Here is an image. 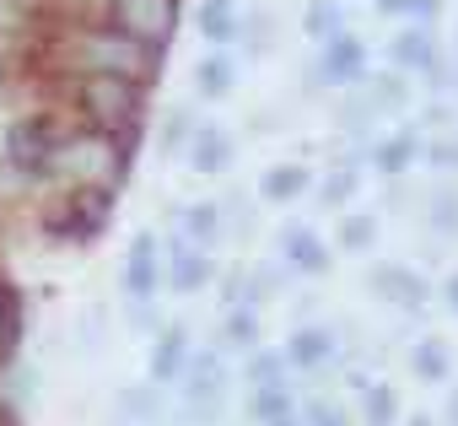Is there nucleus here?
<instances>
[{"instance_id":"4c0bfd02","label":"nucleus","mask_w":458,"mask_h":426,"mask_svg":"<svg viewBox=\"0 0 458 426\" xmlns=\"http://www.w3.org/2000/svg\"><path fill=\"white\" fill-rule=\"evenodd\" d=\"M124 319H130V329H135V335H151V340L167 329V319L157 313V302H124Z\"/></svg>"},{"instance_id":"7c9ffc66","label":"nucleus","mask_w":458,"mask_h":426,"mask_svg":"<svg viewBox=\"0 0 458 426\" xmlns=\"http://www.w3.org/2000/svg\"><path fill=\"white\" fill-rule=\"evenodd\" d=\"M361 426H399V394H394V383H372L361 394Z\"/></svg>"},{"instance_id":"c756f323","label":"nucleus","mask_w":458,"mask_h":426,"mask_svg":"<svg viewBox=\"0 0 458 426\" xmlns=\"http://www.w3.org/2000/svg\"><path fill=\"white\" fill-rule=\"evenodd\" d=\"M199 135V119H194V108L189 103H178L167 119H162V130H157V141H162V151L173 157V151H189V141Z\"/></svg>"},{"instance_id":"aec40b11","label":"nucleus","mask_w":458,"mask_h":426,"mask_svg":"<svg viewBox=\"0 0 458 426\" xmlns=\"http://www.w3.org/2000/svg\"><path fill=\"white\" fill-rule=\"evenodd\" d=\"M238 87V65H233V55L226 49H210V55H199V65H194V92L199 98H226Z\"/></svg>"},{"instance_id":"ea45409f","label":"nucleus","mask_w":458,"mask_h":426,"mask_svg":"<svg viewBox=\"0 0 458 426\" xmlns=\"http://www.w3.org/2000/svg\"><path fill=\"white\" fill-rule=\"evenodd\" d=\"M60 6L71 12V22H92L98 12L108 17V6H114V0H60Z\"/></svg>"},{"instance_id":"1a4fd4ad","label":"nucleus","mask_w":458,"mask_h":426,"mask_svg":"<svg viewBox=\"0 0 458 426\" xmlns=\"http://www.w3.org/2000/svg\"><path fill=\"white\" fill-rule=\"evenodd\" d=\"M119 292H124V302H157L162 297V238L157 233H135V243L119 265Z\"/></svg>"},{"instance_id":"423d86ee","label":"nucleus","mask_w":458,"mask_h":426,"mask_svg":"<svg viewBox=\"0 0 458 426\" xmlns=\"http://www.w3.org/2000/svg\"><path fill=\"white\" fill-rule=\"evenodd\" d=\"M372 71H367V44L345 28L340 38H329L324 49H318V65H313V87L308 92H356L361 81H367Z\"/></svg>"},{"instance_id":"f03ea898","label":"nucleus","mask_w":458,"mask_h":426,"mask_svg":"<svg viewBox=\"0 0 458 426\" xmlns=\"http://www.w3.org/2000/svg\"><path fill=\"white\" fill-rule=\"evenodd\" d=\"M130 157H135V141L71 124V130H60V141H55V151L44 162V183L65 189V194H81V189L114 194L124 183V173H130Z\"/></svg>"},{"instance_id":"49530a36","label":"nucleus","mask_w":458,"mask_h":426,"mask_svg":"<svg viewBox=\"0 0 458 426\" xmlns=\"http://www.w3.org/2000/svg\"><path fill=\"white\" fill-rule=\"evenodd\" d=\"M6 81H12V65H6V60H0V92H6Z\"/></svg>"},{"instance_id":"4468645a","label":"nucleus","mask_w":458,"mask_h":426,"mask_svg":"<svg viewBox=\"0 0 458 426\" xmlns=\"http://www.w3.org/2000/svg\"><path fill=\"white\" fill-rule=\"evenodd\" d=\"M189 356H194V345H189V324H167V329L151 340V362H146L151 383H157V388H178V378L189 372Z\"/></svg>"},{"instance_id":"bb28decb","label":"nucleus","mask_w":458,"mask_h":426,"mask_svg":"<svg viewBox=\"0 0 458 426\" xmlns=\"http://www.w3.org/2000/svg\"><path fill=\"white\" fill-rule=\"evenodd\" d=\"M221 345L226 351H259V308H226L221 319Z\"/></svg>"},{"instance_id":"4be33fe9","label":"nucleus","mask_w":458,"mask_h":426,"mask_svg":"<svg viewBox=\"0 0 458 426\" xmlns=\"http://www.w3.org/2000/svg\"><path fill=\"white\" fill-rule=\"evenodd\" d=\"M308 183H313V167H302V162H281V167H270V173L259 178V200H270V205H292V200L308 194Z\"/></svg>"},{"instance_id":"6ab92c4d","label":"nucleus","mask_w":458,"mask_h":426,"mask_svg":"<svg viewBox=\"0 0 458 426\" xmlns=\"http://www.w3.org/2000/svg\"><path fill=\"white\" fill-rule=\"evenodd\" d=\"M249 421H254V426H292V421H297V383L249 388Z\"/></svg>"},{"instance_id":"2eb2a0df","label":"nucleus","mask_w":458,"mask_h":426,"mask_svg":"<svg viewBox=\"0 0 458 426\" xmlns=\"http://www.w3.org/2000/svg\"><path fill=\"white\" fill-rule=\"evenodd\" d=\"M388 60H394V71L404 76V71H431L437 60H442V49H437V33L431 28H415V22H404L394 38H388Z\"/></svg>"},{"instance_id":"c03bdc74","label":"nucleus","mask_w":458,"mask_h":426,"mask_svg":"<svg viewBox=\"0 0 458 426\" xmlns=\"http://www.w3.org/2000/svg\"><path fill=\"white\" fill-rule=\"evenodd\" d=\"M447 421L458 426V383H453V394H447Z\"/></svg>"},{"instance_id":"5701e85b","label":"nucleus","mask_w":458,"mask_h":426,"mask_svg":"<svg viewBox=\"0 0 458 426\" xmlns=\"http://www.w3.org/2000/svg\"><path fill=\"white\" fill-rule=\"evenodd\" d=\"M420 222H426V233H437V238H458V189H453V183L426 189Z\"/></svg>"},{"instance_id":"9d476101","label":"nucleus","mask_w":458,"mask_h":426,"mask_svg":"<svg viewBox=\"0 0 458 426\" xmlns=\"http://www.w3.org/2000/svg\"><path fill=\"white\" fill-rule=\"evenodd\" d=\"M367 292H372L377 302L404 308V313H420V308H426V297H431L426 276H420V270H410V265H372V270H367Z\"/></svg>"},{"instance_id":"6e6552de","label":"nucleus","mask_w":458,"mask_h":426,"mask_svg":"<svg viewBox=\"0 0 458 426\" xmlns=\"http://www.w3.org/2000/svg\"><path fill=\"white\" fill-rule=\"evenodd\" d=\"M216 281V265L205 249H194L183 233H167L162 238V286H173V297H194Z\"/></svg>"},{"instance_id":"412c9836","label":"nucleus","mask_w":458,"mask_h":426,"mask_svg":"<svg viewBox=\"0 0 458 426\" xmlns=\"http://www.w3.org/2000/svg\"><path fill=\"white\" fill-rule=\"evenodd\" d=\"M361 98L372 103L377 119H394V114L410 108V81H404L399 71H383V76H367V81H361Z\"/></svg>"},{"instance_id":"f704fd0d","label":"nucleus","mask_w":458,"mask_h":426,"mask_svg":"<svg viewBox=\"0 0 458 426\" xmlns=\"http://www.w3.org/2000/svg\"><path fill=\"white\" fill-rule=\"evenodd\" d=\"M17 335H22V313H17V297L0 286V362H12L17 351Z\"/></svg>"},{"instance_id":"b1692460","label":"nucleus","mask_w":458,"mask_h":426,"mask_svg":"<svg viewBox=\"0 0 458 426\" xmlns=\"http://www.w3.org/2000/svg\"><path fill=\"white\" fill-rule=\"evenodd\" d=\"M243 383H249V388H281V383H292V367H286L281 345H259V351H249V362H243Z\"/></svg>"},{"instance_id":"393cba45","label":"nucleus","mask_w":458,"mask_h":426,"mask_svg":"<svg viewBox=\"0 0 458 426\" xmlns=\"http://www.w3.org/2000/svg\"><path fill=\"white\" fill-rule=\"evenodd\" d=\"M410 372H415L420 383H447V372H453L447 345H442L437 335H420V340L410 345Z\"/></svg>"},{"instance_id":"ddd939ff","label":"nucleus","mask_w":458,"mask_h":426,"mask_svg":"<svg viewBox=\"0 0 458 426\" xmlns=\"http://www.w3.org/2000/svg\"><path fill=\"white\" fill-rule=\"evenodd\" d=\"M167 415H173L167 388H157L151 378L114 394V426H167Z\"/></svg>"},{"instance_id":"c9c22d12","label":"nucleus","mask_w":458,"mask_h":426,"mask_svg":"<svg viewBox=\"0 0 458 426\" xmlns=\"http://www.w3.org/2000/svg\"><path fill=\"white\" fill-rule=\"evenodd\" d=\"M420 157H426L437 173H458V130H453V135H437V141H420Z\"/></svg>"},{"instance_id":"37998d69","label":"nucleus","mask_w":458,"mask_h":426,"mask_svg":"<svg viewBox=\"0 0 458 426\" xmlns=\"http://www.w3.org/2000/svg\"><path fill=\"white\" fill-rule=\"evenodd\" d=\"M442 297H447V308L458 313V276H447V281H442Z\"/></svg>"},{"instance_id":"a19ab883","label":"nucleus","mask_w":458,"mask_h":426,"mask_svg":"<svg viewBox=\"0 0 458 426\" xmlns=\"http://www.w3.org/2000/svg\"><path fill=\"white\" fill-rule=\"evenodd\" d=\"M103 324H108L103 313H87L81 319V351H103Z\"/></svg>"},{"instance_id":"de8ad7c7","label":"nucleus","mask_w":458,"mask_h":426,"mask_svg":"<svg viewBox=\"0 0 458 426\" xmlns=\"http://www.w3.org/2000/svg\"><path fill=\"white\" fill-rule=\"evenodd\" d=\"M404 426H431V415H410V421H404Z\"/></svg>"},{"instance_id":"72a5a7b5","label":"nucleus","mask_w":458,"mask_h":426,"mask_svg":"<svg viewBox=\"0 0 458 426\" xmlns=\"http://www.w3.org/2000/svg\"><path fill=\"white\" fill-rule=\"evenodd\" d=\"M221 210H226V238H249V227H254V194L249 189H233V194H226L221 200Z\"/></svg>"},{"instance_id":"39448f33","label":"nucleus","mask_w":458,"mask_h":426,"mask_svg":"<svg viewBox=\"0 0 458 426\" xmlns=\"http://www.w3.org/2000/svg\"><path fill=\"white\" fill-rule=\"evenodd\" d=\"M55 141H60V124H55V119L28 114V119H17V124L6 130L0 151H6V167H12L17 178H38V183H44V162H49Z\"/></svg>"},{"instance_id":"a878e982","label":"nucleus","mask_w":458,"mask_h":426,"mask_svg":"<svg viewBox=\"0 0 458 426\" xmlns=\"http://www.w3.org/2000/svg\"><path fill=\"white\" fill-rule=\"evenodd\" d=\"M297 426H356V415L345 410V399L313 388L308 399H297Z\"/></svg>"},{"instance_id":"0eeeda50","label":"nucleus","mask_w":458,"mask_h":426,"mask_svg":"<svg viewBox=\"0 0 458 426\" xmlns=\"http://www.w3.org/2000/svg\"><path fill=\"white\" fill-rule=\"evenodd\" d=\"M114 217V194H98V189H81V194H65V205L44 222L49 238H65V243H92Z\"/></svg>"},{"instance_id":"f8f14e48","label":"nucleus","mask_w":458,"mask_h":426,"mask_svg":"<svg viewBox=\"0 0 458 426\" xmlns=\"http://www.w3.org/2000/svg\"><path fill=\"white\" fill-rule=\"evenodd\" d=\"M276 249H281V265L292 276H329V265H335L329 249H324V238L313 227H302V222H286L276 233Z\"/></svg>"},{"instance_id":"473e14b6","label":"nucleus","mask_w":458,"mask_h":426,"mask_svg":"<svg viewBox=\"0 0 458 426\" xmlns=\"http://www.w3.org/2000/svg\"><path fill=\"white\" fill-rule=\"evenodd\" d=\"M199 38H205L210 49H226L233 38H243L238 12H210V6H199Z\"/></svg>"},{"instance_id":"09e8293b","label":"nucleus","mask_w":458,"mask_h":426,"mask_svg":"<svg viewBox=\"0 0 458 426\" xmlns=\"http://www.w3.org/2000/svg\"><path fill=\"white\" fill-rule=\"evenodd\" d=\"M453 87H458V81H453Z\"/></svg>"},{"instance_id":"f3484780","label":"nucleus","mask_w":458,"mask_h":426,"mask_svg":"<svg viewBox=\"0 0 458 426\" xmlns=\"http://www.w3.org/2000/svg\"><path fill=\"white\" fill-rule=\"evenodd\" d=\"M178 233L194 243V249H221L226 243V210H221V200H194V205H183V217H178Z\"/></svg>"},{"instance_id":"20e7f679","label":"nucleus","mask_w":458,"mask_h":426,"mask_svg":"<svg viewBox=\"0 0 458 426\" xmlns=\"http://www.w3.org/2000/svg\"><path fill=\"white\" fill-rule=\"evenodd\" d=\"M103 22H114L119 33H130V38L167 55V44L178 33V0H114Z\"/></svg>"},{"instance_id":"cd10ccee","label":"nucleus","mask_w":458,"mask_h":426,"mask_svg":"<svg viewBox=\"0 0 458 426\" xmlns=\"http://www.w3.org/2000/svg\"><path fill=\"white\" fill-rule=\"evenodd\" d=\"M377 233H383V222L372 217V210H345L335 238H340L345 254H367V249H377Z\"/></svg>"},{"instance_id":"2f4dec72","label":"nucleus","mask_w":458,"mask_h":426,"mask_svg":"<svg viewBox=\"0 0 458 426\" xmlns=\"http://www.w3.org/2000/svg\"><path fill=\"white\" fill-rule=\"evenodd\" d=\"M356 189H361L356 162H340V167H329V178L318 183V200H324L329 210H340V205H351V200H356Z\"/></svg>"},{"instance_id":"f257e3e1","label":"nucleus","mask_w":458,"mask_h":426,"mask_svg":"<svg viewBox=\"0 0 458 426\" xmlns=\"http://www.w3.org/2000/svg\"><path fill=\"white\" fill-rule=\"evenodd\" d=\"M49 71L60 81H92V76H114V81H140L151 87L162 71V49L119 33L114 22H65V33L49 44Z\"/></svg>"},{"instance_id":"c85d7f7f","label":"nucleus","mask_w":458,"mask_h":426,"mask_svg":"<svg viewBox=\"0 0 458 426\" xmlns=\"http://www.w3.org/2000/svg\"><path fill=\"white\" fill-rule=\"evenodd\" d=\"M340 33H345V6H335V0H313V6L302 12V38H313L318 49L329 38H340Z\"/></svg>"},{"instance_id":"a18cd8bd","label":"nucleus","mask_w":458,"mask_h":426,"mask_svg":"<svg viewBox=\"0 0 458 426\" xmlns=\"http://www.w3.org/2000/svg\"><path fill=\"white\" fill-rule=\"evenodd\" d=\"M205 6H210V12H233V6H238V0H205Z\"/></svg>"},{"instance_id":"79ce46f5","label":"nucleus","mask_w":458,"mask_h":426,"mask_svg":"<svg viewBox=\"0 0 458 426\" xmlns=\"http://www.w3.org/2000/svg\"><path fill=\"white\" fill-rule=\"evenodd\" d=\"M377 17H404V0H372Z\"/></svg>"},{"instance_id":"dca6fc26","label":"nucleus","mask_w":458,"mask_h":426,"mask_svg":"<svg viewBox=\"0 0 458 426\" xmlns=\"http://www.w3.org/2000/svg\"><path fill=\"white\" fill-rule=\"evenodd\" d=\"M367 162L394 183V178H404L415 162H420V135L415 130H394V135H377L372 146H367Z\"/></svg>"},{"instance_id":"e433bc0d","label":"nucleus","mask_w":458,"mask_h":426,"mask_svg":"<svg viewBox=\"0 0 458 426\" xmlns=\"http://www.w3.org/2000/svg\"><path fill=\"white\" fill-rule=\"evenodd\" d=\"M243 44H249V55H270L276 49V17L265 12V17H249L243 22Z\"/></svg>"},{"instance_id":"7ed1b4c3","label":"nucleus","mask_w":458,"mask_h":426,"mask_svg":"<svg viewBox=\"0 0 458 426\" xmlns=\"http://www.w3.org/2000/svg\"><path fill=\"white\" fill-rule=\"evenodd\" d=\"M146 98H151V87H140V81H114V76L65 81V108L87 130L119 135V141H135V130L146 119Z\"/></svg>"},{"instance_id":"a211bd4d","label":"nucleus","mask_w":458,"mask_h":426,"mask_svg":"<svg viewBox=\"0 0 458 426\" xmlns=\"http://www.w3.org/2000/svg\"><path fill=\"white\" fill-rule=\"evenodd\" d=\"M233 157H238V141H233V130H221V124H199V135L189 141V167L194 173H226L233 167Z\"/></svg>"},{"instance_id":"9b49d317","label":"nucleus","mask_w":458,"mask_h":426,"mask_svg":"<svg viewBox=\"0 0 458 426\" xmlns=\"http://www.w3.org/2000/svg\"><path fill=\"white\" fill-rule=\"evenodd\" d=\"M281 356H286L292 372H308V378H313L318 367H329V362L340 356V329H329V324H318V319H313V324H297L292 340L281 345Z\"/></svg>"},{"instance_id":"58836bf2","label":"nucleus","mask_w":458,"mask_h":426,"mask_svg":"<svg viewBox=\"0 0 458 426\" xmlns=\"http://www.w3.org/2000/svg\"><path fill=\"white\" fill-rule=\"evenodd\" d=\"M420 124H426V130H442V135H453V130H458L447 103H426V108H420Z\"/></svg>"}]
</instances>
